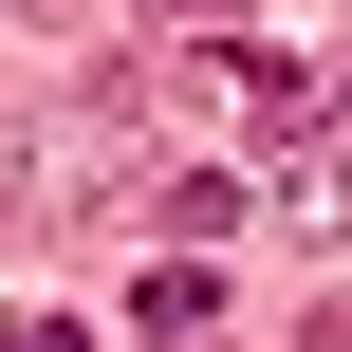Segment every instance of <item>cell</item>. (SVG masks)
<instances>
[{
  "mask_svg": "<svg viewBox=\"0 0 352 352\" xmlns=\"http://www.w3.org/2000/svg\"><path fill=\"white\" fill-rule=\"evenodd\" d=\"M0 204L19 223H148L167 167H148V93H56L0 130Z\"/></svg>",
  "mask_w": 352,
  "mask_h": 352,
  "instance_id": "obj_1",
  "label": "cell"
},
{
  "mask_svg": "<svg viewBox=\"0 0 352 352\" xmlns=\"http://www.w3.org/2000/svg\"><path fill=\"white\" fill-rule=\"evenodd\" d=\"M278 204H297V241H352V93L297 130V167H278Z\"/></svg>",
  "mask_w": 352,
  "mask_h": 352,
  "instance_id": "obj_2",
  "label": "cell"
},
{
  "mask_svg": "<svg viewBox=\"0 0 352 352\" xmlns=\"http://www.w3.org/2000/svg\"><path fill=\"white\" fill-rule=\"evenodd\" d=\"M241 204H260V186H223V167H167V204H148V223H167V241H223Z\"/></svg>",
  "mask_w": 352,
  "mask_h": 352,
  "instance_id": "obj_3",
  "label": "cell"
},
{
  "mask_svg": "<svg viewBox=\"0 0 352 352\" xmlns=\"http://www.w3.org/2000/svg\"><path fill=\"white\" fill-rule=\"evenodd\" d=\"M130 334H148V352H186V334H204V278H186V260H167V278H130Z\"/></svg>",
  "mask_w": 352,
  "mask_h": 352,
  "instance_id": "obj_4",
  "label": "cell"
}]
</instances>
